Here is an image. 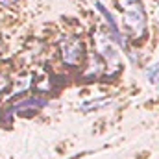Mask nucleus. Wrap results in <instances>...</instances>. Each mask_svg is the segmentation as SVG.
<instances>
[{
  "instance_id": "1",
  "label": "nucleus",
  "mask_w": 159,
  "mask_h": 159,
  "mask_svg": "<svg viewBox=\"0 0 159 159\" xmlns=\"http://www.w3.org/2000/svg\"><path fill=\"white\" fill-rule=\"evenodd\" d=\"M124 17V28L133 39H143L146 35V11L141 0H119Z\"/></svg>"
},
{
  "instance_id": "2",
  "label": "nucleus",
  "mask_w": 159,
  "mask_h": 159,
  "mask_svg": "<svg viewBox=\"0 0 159 159\" xmlns=\"http://www.w3.org/2000/svg\"><path fill=\"white\" fill-rule=\"evenodd\" d=\"M61 59L69 67H80L85 57V46L80 37H65L59 43Z\"/></svg>"
},
{
  "instance_id": "3",
  "label": "nucleus",
  "mask_w": 159,
  "mask_h": 159,
  "mask_svg": "<svg viewBox=\"0 0 159 159\" xmlns=\"http://www.w3.org/2000/svg\"><path fill=\"white\" fill-rule=\"evenodd\" d=\"M46 106V100L44 98H39V96H32V98H24L20 102H17L15 106H11L7 109V119L15 113H20V111H28V109H41Z\"/></svg>"
},
{
  "instance_id": "4",
  "label": "nucleus",
  "mask_w": 159,
  "mask_h": 159,
  "mask_svg": "<svg viewBox=\"0 0 159 159\" xmlns=\"http://www.w3.org/2000/svg\"><path fill=\"white\" fill-rule=\"evenodd\" d=\"M98 52H100V56H104V59H106L109 65H115V67L120 65L119 52L115 50V44L107 39V37H100V39H98Z\"/></svg>"
},
{
  "instance_id": "5",
  "label": "nucleus",
  "mask_w": 159,
  "mask_h": 159,
  "mask_svg": "<svg viewBox=\"0 0 159 159\" xmlns=\"http://www.w3.org/2000/svg\"><path fill=\"white\" fill-rule=\"evenodd\" d=\"M94 4H96V9H98V11H100V13L106 17V20H107V26H109V30H111V35H113V39L117 41L122 48H126V39L122 37V32H120V28L117 26V22H115L113 15H111V13H109V11L104 7L100 2H94Z\"/></svg>"
},
{
  "instance_id": "6",
  "label": "nucleus",
  "mask_w": 159,
  "mask_h": 159,
  "mask_svg": "<svg viewBox=\"0 0 159 159\" xmlns=\"http://www.w3.org/2000/svg\"><path fill=\"white\" fill-rule=\"evenodd\" d=\"M146 78H148L150 83L159 85V61L154 63V65H150V67L146 69Z\"/></svg>"
},
{
  "instance_id": "7",
  "label": "nucleus",
  "mask_w": 159,
  "mask_h": 159,
  "mask_svg": "<svg viewBox=\"0 0 159 159\" xmlns=\"http://www.w3.org/2000/svg\"><path fill=\"white\" fill-rule=\"evenodd\" d=\"M106 104H109V98H102V100H93V102H87V104H83L81 106V109L83 111H93V109H98V107H102V106H106Z\"/></svg>"
},
{
  "instance_id": "8",
  "label": "nucleus",
  "mask_w": 159,
  "mask_h": 159,
  "mask_svg": "<svg viewBox=\"0 0 159 159\" xmlns=\"http://www.w3.org/2000/svg\"><path fill=\"white\" fill-rule=\"evenodd\" d=\"M19 0H0V4H4V6H13V4H17Z\"/></svg>"
},
{
  "instance_id": "9",
  "label": "nucleus",
  "mask_w": 159,
  "mask_h": 159,
  "mask_svg": "<svg viewBox=\"0 0 159 159\" xmlns=\"http://www.w3.org/2000/svg\"><path fill=\"white\" fill-rule=\"evenodd\" d=\"M4 87H6V76H2V74H0V91H2Z\"/></svg>"
},
{
  "instance_id": "10",
  "label": "nucleus",
  "mask_w": 159,
  "mask_h": 159,
  "mask_svg": "<svg viewBox=\"0 0 159 159\" xmlns=\"http://www.w3.org/2000/svg\"><path fill=\"white\" fill-rule=\"evenodd\" d=\"M2 46H4V41H2V37H0V50H2Z\"/></svg>"
},
{
  "instance_id": "11",
  "label": "nucleus",
  "mask_w": 159,
  "mask_h": 159,
  "mask_svg": "<svg viewBox=\"0 0 159 159\" xmlns=\"http://www.w3.org/2000/svg\"><path fill=\"white\" fill-rule=\"evenodd\" d=\"M156 2H157V6H159V0H156Z\"/></svg>"
}]
</instances>
